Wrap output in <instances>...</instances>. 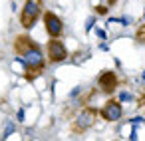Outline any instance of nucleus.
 I'll use <instances>...</instances> for the list:
<instances>
[{
	"label": "nucleus",
	"mask_w": 145,
	"mask_h": 141,
	"mask_svg": "<svg viewBox=\"0 0 145 141\" xmlns=\"http://www.w3.org/2000/svg\"><path fill=\"white\" fill-rule=\"evenodd\" d=\"M99 48H101V50H103V52H107V50H109V46H107V44H105V42H103V44H101V46H99Z\"/></svg>",
	"instance_id": "17"
},
{
	"label": "nucleus",
	"mask_w": 145,
	"mask_h": 141,
	"mask_svg": "<svg viewBox=\"0 0 145 141\" xmlns=\"http://www.w3.org/2000/svg\"><path fill=\"white\" fill-rule=\"evenodd\" d=\"M135 38H137V42H143V44H145V24L137 30V36H135Z\"/></svg>",
	"instance_id": "11"
},
{
	"label": "nucleus",
	"mask_w": 145,
	"mask_h": 141,
	"mask_svg": "<svg viewBox=\"0 0 145 141\" xmlns=\"http://www.w3.org/2000/svg\"><path fill=\"white\" fill-rule=\"evenodd\" d=\"M93 26H95V16H88L86 18V32H91Z\"/></svg>",
	"instance_id": "9"
},
{
	"label": "nucleus",
	"mask_w": 145,
	"mask_h": 141,
	"mask_svg": "<svg viewBox=\"0 0 145 141\" xmlns=\"http://www.w3.org/2000/svg\"><path fill=\"white\" fill-rule=\"evenodd\" d=\"M141 82H145V72H143V74H141Z\"/></svg>",
	"instance_id": "19"
},
{
	"label": "nucleus",
	"mask_w": 145,
	"mask_h": 141,
	"mask_svg": "<svg viewBox=\"0 0 145 141\" xmlns=\"http://www.w3.org/2000/svg\"><path fill=\"white\" fill-rule=\"evenodd\" d=\"M42 22H44L46 34H48L50 38H62V34H64V20H62L56 12L46 10V12L42 14Z\"/></svg>",
	"instance_id": "3"
},
{
	"label": "nucleus",
	"mask_w": 145,
	"mask_h": 141,
	"mask_svg": "<svg viewBox=\"0 0 145 141\" xmlns=\"http://www.w3.org/2000/svg\"><path fill=\"white\" fill-rule=\"evenodd\" d=\"M95 12H97V14H105V12H107V8H105V6H97V8H95Z\"/></svg>",
	"instance_id": "15"
},
{
	"label": "nucleus",
	"mask_w": 145,
	"mask_h": 141,
	"mask_svg": "<svg viewBox=\"0 0 145 141\" xmlns=\"http://www.w3.org/2000/svg\"><path fill=\"white\" fill-rule=\"evenodd\" d=\"M44 14V6H42V0H26L22 12H20V24L24 30H32L36 26V22L42 18Z\"/></svg>",
	"instance_id": "2"
},
{
	"label": "nucleus",
	"mask_w": 145,
	"mask_h": 141,
	"mask_svg": "<svg viewBox=\"0 0 145 141\" xmlns=\"http://www.w3.org/2000/svg\"><path fill=\"white\" fill-rule=\"evenodd\" d=\"M119 101L123 103V101H133V95L129 93V91H121L119 93Z\"/></svg>",
	"instance_id": "10"
},
{
	"label": "nucleus",
	"mask_w": 145,
	"mask_h": 141,
	"mask_svg": "<svg viewBox=\"0 0 145 141\" xmlns=\"http://www.w3.org/2000/svg\"><path fill=\"white\" fill-rule=\"evenodd\" d=\"M95 117H97V111H95L93 107H86V109H82V111L78 113L76 121H74V129H78V131H86V129H89V127L93 125Z\"/></svg>",
	"instance_id": "6"
},
{
	"label": "nucleus",
	"mask_w": 145,
	"mask_h": 141,
	"mask_svg": "<svg viewBox=\"0 0 145 141\" xmlns=\"http://www.w3.org/2000/svg\"><path fill=\"white\" fill-rule=\"evenodd\" d=\"M99 115H101V119H105V121H109V123L119 121V119L123 117V105H121V101H119V99H109V101H105L103 107L99 109Z\"/></svg>",
	"instance_id": "5"
},
{
	"label": "nucleus",
	"mask_w": 145,
	"mask_h": 141,
	"mask_svg": "<svg viewBox=\"0 0 145 141\" xmlns=\"http://www.w3.org/2000/svg\"><path fill=\"white\" fill-rule=\"evenodd\" d=\"M14 48H16V54H18L16 60H18L20 64H24V68H26L28 72H42V70L46 68L48 56H46L44 50H42L36 42H32L28 36H20V38L16 40Z\"/></svg>",
	"instance_id": "1"
},
{
	"label": "nucleus",
	"mask_w": 145,
	"mask_h": 141,
	"mask_svg": "<svg viewBox=\"0 0 145 141\" xmlns=\"http://www.w3.org/2000/svg\"><path fill=\"white\" fill-rule=\"evenodd\" d=\"M115 2H117V0H107V4H109V6H113Z\"/></svg>",
	"instance_id": "18"
},
{
	"label": "nucleus",
	"mask_w": 145,
	"mask_h": 141,
	"mask_svg": "<svg viewBox=\"0 0 145 141\" xmlns=\"http://www.w3.org/2000/svg\"><path fill=\"white\" fill-rule=\"evenodd\" d=\"M95 34L99 36V40H105V32L103 30H95Z\"/></svg>",
	"instance_id": "16"
},
{
	"label": "nucleus",
	"mask_w": 145,
	"mask_h": 141,
	"mask_svg": "<svg viewBox=\"0 0 145 141\" xmlns=\"http://www.w3.org/2000/svg\"><path fill=\"white\" fill-rule=\"evenodd\" d=\"M97 86H99L103 91H107V93L115 91V87H117V76H115V72H111V70L101 72L99 78H97Z\"/></svg>",
	"instance_id": "7"
},
{
	"label": "nucleus",
	"mask_w": 145,
	"mask_h": 141,
	"mask_svg": "<svg viewBox=\"0 0 145 141\" xmlns=\"http://www.w3.org/2000/svg\"><path fill=\"white\" fill-rule=\"evenodd\" d=\"M16 131V123L12 121V119H8L6 121V125H4V133H2V139H8L12 133Z\"/></svg>",
	"instance_id": "8"
},
{
	"label": "nucleus",
	"mask_w": 145,
	"mask_h": 141,
	"mask_svg": "<svg viewBox=\"0 0 145 141\" xmlns=\"http://www.w3.org/2000/svg\"><path fill=\"white\" fill-rule=\"evenodd\" d=\"M129 123H131V125H139V123H145V119H141V117H133V119H129Z\"/></svg>",
	"instance_id": "14"
},
{
	"label": "nucleus",
	"mask_w": 145,
	"mask_h": 141,
	"mask_svg": "<svg viewBox=\"0 0 145 141\" xmlns=\"http://www.w3.org/2000/svg\"><path fill=\"white\" fill-rule=\"evenodd\" d=\"M117 22H119L121 26H129V24L133 22V18H131V16H121V18H117Z\"/></svg>",
	"instance_id": "12"
},
{
	"label": "nucleus",
	"mask_w": 145,
	"mask_h": 141,
	"mask_svg": "<svg viewBox=\"0 0 145 141\" xmlns=\"http://www.w3.org/2000/svg\"><path fill=\"white\" fill-rule=\"evenodd\" d=\"M143 18H145V14H143Z\"/></svg>",
	"instance_id": "20"
},
{
	"label": "nucleus",
	"mask_w": 145,
	"mask_h": 141,
	"mask_svg": "<svg viewBox=\"0 0 145 141\" xmlns=\"http://www.w3.org/2000/svg\"><path fill=\"white\" fill-rule=\"evenodd\" d=\"M46 56H48V62H52V64H62V62H66L68 60V48H66V44L62 42V40H58V38H52L50 42H48V46H46Z\"/></svg>",
	"instance_id": "4"
},
{
	"label": "nucleus",
	"mask_w": 145,
	"mask_h": 141,
	"mask_svg": "<svg viewBox=\"0 0 145 141\" xmlns=\"http://www.w3.org/2000/svg\"><path fill=\"white\" fill-rule=\"evenodd\" d=\"M24 117H26V111H24V109H18V111H16V121H20V123H22V121H24Z\"/></svg>",
	"instance_id": "13"
}]
</instances>
